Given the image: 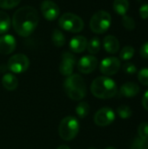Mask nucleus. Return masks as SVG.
<instances>
[{
  "label": "nucleus",
  "mask_w": 148,
  "mask_h": 149,
  "mask_svg": "<svg viewBox=\"0 0 148 149\" xmlns=\"http://www.w3.org/2000/svg\"><path fill=\"white\" fill-rule=\"evenodd\" d=\"M39 22L37 10L31 6H24L16 10L12 17L15 31L22 37H28L33 33Z\"/></svg>",
  "instance_id": "1"
},
{
  "label": "nucleus",
  "mask_w": 148,
  "mask_h": 149,
  "mask_svg": "<svg viewBox=\"0 0 148 149\" xmlns=\"http://www.w3.org/2000/svg\"><path fill=\"white\" fill-rule=\"evenodd\" d=\"M92 93L99 99H111L117 94L118 87L113 79L106 76L96 78L91 85Z\"/></svg>",
  "instance_id": "2"
},
{
  "label": "nucleus",
  "mask_w": 148,
  "mask_h": 149,
  "mask_svg": "<svg viewBox=\"0 0 148 149\" xmlns=\"http://www.w3.org/2000/svg\"><path fill=\"white\" fill-rule=\"evenodd\" d=\"M64 89L67 96L73 100H81L86 95V85L79 74H72L64 82Z\"/></svg>",
  "instance_id": "3"
},
{
  "label": "nucleus",
  "mask_w": 148,
  "mask_h": 149,
  "mask_svg": "<svg viewBox=\"0 0 148 149\" xmlns=\"http://www.w3.org/2000/svg\"><path fill=\"white\" fill-rule=\"evenodd\" d=\"M79 131V123L75 117L67 116L64 118L58 127V134L62 140H73Z\"/></svg>",
  "instance_id": "4"
},
{
  "label": "nucleus",
  "mask_w": 148,
  "mask_h": 149,
  "mask_svg": "<svg viewBox=\"0 0 148 149\" xmlns=\"http://www.w3.org/2000/svg\"><path fill=\"white\" fill-rule=\"evenodd\" d=\"M112 23L111 15L106 10H99L93 14L90 20L91 30L97 34H102L107 31Z\"/></svg>",
  "instance_id": "5"
},
{
  "label": "nucleus",
  "mask_w": 148,
  "mask_h": 149,
  "mask_svg": "<svg viewBox=\"0 0 148 149\" xmlns=\"http://www.w3.org/2000/svg\"><path fill=\"white\" fill-rule=\"evenodd\" d=\"M58 25L65 31L73 33L80 32L85 26L82 18L71 12H66L59 17Z\"/></svg>",
  "instance_id": "6"
},
{
  "label": "nucleus",
  "mask_w": 148,
  "mask_h": 149,
  "mask_svg": "<svg viewBox=\"0 0 148 149\" xmlns=\"http://www.w3.org/2000/svg\"><path fill=\"white\" fill-rule=\"evenodd\" d=\"M8 68L14 73L24 72L30 65V60L24 54H16L8 60Z\"/></svg>",
  "instance_id": "7"
},
{
  "label": "nucleus",
  "mask_w": 148,
  "mask_h": 149,
  "mask_svg": "<svg viewBox=\"0 0 148 149\" xmlns=\"http://www.w3.org/2000/svg\"><path fill=\"white\" fill-rule=\"evenodd\" d=\"M121 66L120 60L115 57H108L104 58L99 65L100 72L106 76H112L116 74Z\"/></svg>",
  "instance_id": "8"
},
{
  "label": "nucleus",
  "mask_w": 148,
  "mask_h": 149,
  "mask_svg": "<svg viewBox=\"0 0 148 149\" xmlns=\"http://www.w3.org/2000/svg\"><path fill=\"white\" fill-rule=\"evenodd\" d=\"M115 120V113L110 107L99 109L94 115V122L99 127H106L112 124Z\"/></svg>",
  "instance_id": "9"
},
{
  "label": "nucleus",
  "mask_w": 148,
  "mask_h": 149,
  "mask_svg": "<svg viewBox=\"0 0 148 149\" xmlns=\"http://www.w3.org/2000/svg\"><path fill=\"white\" fill-rule=\"evenodd\" d=\"M76 64V58L74 55L69 52H65L62 54L61 62L59 65V72L63 76H70L72 74L74 66Z\"/></svg>",
  "instance_id": "10"
},
{
  "label": "nucleus",
  "mask_w": 148,
  "mask_h": 149,
  "mask_svg": "<svg viewBox=\"0 0 148 149\" xmlns=\"http://www.w3.org/2000/svg\"><path fill=\"white\" fill-rule=\"evenodd\" d=\"M41 12L44 17L48 21L56 20L60 13V10L57 3L51 0H44L41 3Z\"/></svg>",
  "instance_id": "11"
},
{
  "label": "nucleus",
  "mask_w": 148,
  "mask_h": 149,
  "mask_svg": "<svg viewBox=\"0 0 148 149\" xmlns=\"http://www.w3.org/2000/svg\"><path fill=\"white\" fill-rule=\"evenodd\" d=\"M78 70L85 74L92 72L98 66V59L92 55L82 57L78 62Z\"/></svg>",
  "instance_id": "12"
},
{
  "label": "nucleus",
  "mask_w": 148,
  "mask_h": 149,
  "mask_svg": "<svg viewBox=\"0 0 148 149\" xmlns=\"http://www.w3.org/2000/svg\"><path fill=\"white\" fill-rule=\"evenodd\" d=\"M16 38L10 34H4L0 38V53L10 54L16 48Z\"/></svg>",
  "instance_id": "13"
},
{
  "label": "nucleus",
  "mask_w": 148,
  "mask_h": 149,
  "mask_svg": "<svg viewBox=\"0 0 148 149\" xmlns=\"http://www.w3.org/2000/svg\"><path fill=\"white\" fill-rule=\"evenodd\" d=\"M88 41L84 36H76L70 41V48L75 53H81L87 48Z\"/></svg>",
  "instance_id": "14"
},
{
  "label": "nucleus",
  "mask_w": 148,
  "mask_h": 149,
  "mask_svg": "<svg viewBox=\"0 0 148 149\" xmlns=\"http://www.w3.org/2000/svg\"><path fill=\"white\" fill-rule=\"evenodd\" d=\"M103 46L108 53L114 54L120 50V42L116 37L113 35H107L104 38Z\"/></svg>",
  "instance_id": "15"
},
{
  "label": "nucleus",
  "mask_w": 148,
  "mask_h": 149,
  "mask_svg": "<svg viewBox=\"0 0 148 149\" xmlns=\"http://www.w3.org/2000/svg\"><path fill=\"white\" fill-rule=\"evenodd\" d=\"M140 89V86L134 82H126L120 87V94L124 97L131 98L139 94Z\"/></svg>",
  "instance_id": "16"
},
{
  "label": "nucleus",
  "mask_w": 148,
  "mask_h": 149,
  "mask_svg": "<svg viewBox=\"0 0 148 149\" xmlns=\"http://www.w3.org/2000/svg\"><path fill=\"white\" fill-rule=\"evenodd\" d=\"M2 85L8 91L15 90L18 86L17 79L11 73H6L2 78Z\"/></svg>",
  "instance_id": "17"
},
{
  "label": "nucleus",
  "mask_w": 148,
  "mask_h": 149,
  "mask_svg": "<svg viewBox=\"0 0 148 149\" xmlns=\"http://www.w3.org/2000/svg\"><path fill=\"white\" fill-rule=\"evenodd\" d=\"M129 9L128 0H114L113 1V10L119 15L124 16Z\"/></svg>",
  "instance_id": "18"
},
{
  "label": "nucleus",
  "mask_w": 148,
  "mask_h": 149,
  "mask_svg": "<svg viewBox=\"0 0 148 149\" xmlns=\"http://www.w3.org/2000/svg\"><path fill=\"white\" fill-rule=\"evenodd\" d=\"M10 19L7 13L0 10V34H5L10 27Z\"/></svg>",
  "instance_id": "19"
},
{
  "label": "nucleus",
  "mask_w": 148,
  "mask_h": 149,
  "mask_svg": "<svg viewBox=\"0 0 148 149\" xmlns=\"http://www.w3.org/2000/svg\"><path fill=\"white\" fill-rule=\"evenodd\" d=\"M51 40L55 46L57 47H62L65 44V37L63 34V32L58 29L53 30L52 35H51Z\"/></svg>",
  "instance_id": "20"
},
{
  "label": "nucleus",
  "mask_w": 148,
  "mask_h": 149,
  "mask_svg": "<svg viewBox=\"0 0 148 149\" xmlns=\"http://www.w3.org/2000/svg\"><path fill=\"white\" fill-rule=\"evenodd\" d=\"M76 113L78 114V116L81 119L85 118L89 113H90V106L87 102L85 101H81L78 104V106L76 107Z\"/></svg>",
  "instance_id": "21"
},
{
  "label": "nucleus",
  "mask_w": 148,
  "mask_h": 149,
  "mask_svg": "<svg viewBox=\"0 0 148 149\" xmlns=\"http://www.w3.org/2000/svg\"><path fill=\"white\" fill-rule=\"evenodd\" d=\"M101 47V43L99 38H92L87 44V50L91 54H97Z\"/></svg>",
  "instance_id": "22"
},
{
  "label": "nucleus",
  "mask_w": 148,
  "mask_h": 149,
  "mask_svg": "<svg viewBox=\"0 0 148 149\" xmlns=\"http://www.w3.org/2000/svg\"><path fill=\"white\" fill-rule=\"evenodd\" d=\"M135 53V50L133 46H130V45H126L125 46L121 51H120V57L121 59L123 60H129L131 59L133 55Z\"/></svg>",
  "instance_id": "23"
},
{
  "label": "nucleus",
  "mask_w": 148,
  "mask_h": 149,
  "mask_svg": "<svg viewBox=\"0 0 148 149\" xmlns=\"http://www.w3.org/2000/svg\"><path fill=\"white\" fill-rule=\"evenodd\" d=\"M117 113L121 119H128L132 116L133 112H132V109L128 106L122 105L117 108Z\"/></svg>",
  "instance_id": "24"
},
{
  "label": "nucleus",
  "mask_w": 148,
  "mask_h": 149,
  "mask_svg": "<svg viewBox=\"0 0 148 149\" xmlns=\"http://www.w3.org/2000/svg\"><path fill=\"white\" fill-rule=\"evenodd\" d=\"M131 149H148V139L136 138L132 143Z\"/></svg>",
  "instance_id": "25"
},
{
  "label": "nucleus",
  "mask_w": 148,
  "mask_h": 149,
  "mask_svg": "<svg viewBox=\"0 0 148 149\" xmlns=\"http://www.w3.org/2000/svg\"><path fill=\"white\" fill-rule=\"evenodd\" d=\"M122 24L126 30H129V31H132L135 28V21L133 17L129 16H126V15L123 16Z\"/></svg>",
  "instance_id": "26"
},
{
  "label": "nucleus",
  "mask_w": 148,
  "mask_h": 149,
  "mask_svg": "<svg viewBox=\"0 0 148 149\" xmlns=\"http://www.w3.org/2000/svg\"><path fill=\"white\" fill-rule=\"evenodd\" d=\"M21 0H0V8L2 9H12L19 4Z\"/></svg>",
  "instance_id": "27"
},
{
  "label": "nucleus",
  "mask_w": 148,
  "mask_h": 149,
  "mask_svg": "<svg viewBox=\"0 0 148 149\" xmlns=\"http://www.w3.org/2000/svg\"><path fill=\"white\" fill-rule=\"evenodd\" d=\"M138 134L141 139H148V123L142 122L138 127Z\"/></svg>",
  "instance_id": "28"
},
{
  "label": "nucleus",
  "mask_w": 148,
  "mask_h": 149,
  "mask_svg": "<svg viewBox=\"0 0 148 149\" xmlns=\"http://www.w3.org/2000/svg\"><path fill=\"white\" fill-rule=\"evenodd\" d=\"M138 79L142 85L148 86V68H143L138 72Z\"/></svg>",
  "instance_id": "29"
},
{
  "label": "nucleus",
  "mask_w": 148,
  "mask_h": 149,
  "mask_svg": "<svg viewBox=\"0 0 148 149\" xmlns=\"http://www.w3.org/2000/svg\"><path fill=\"white\" fill-rule=\"evenodd\" d=\"M123 71L127 74H135L137 72V67L131 62H126L123 65Z\"/></svg>",
  "instance_id": "30"
},
{
  "label": "nucleus",
  "mask_w": 148,
  "mask_h": 149,
  "mask_svg": "<svg viewBox=\"0 0 148 149\" xmlns=\"http://www.w3.org/2000/svg\"><path fill=\"white\" fill-rule=\"evenodd\" d=\"M140 16L142 19L148 18V3H144L140 8Z\"/></svg>",
  "instance_id": "31"
},
{
  "label": "nucleus",
  "mask_w": 148,
  "mask_h": 149,
  "mask_svg": "<svg viewBox=\"0 0 148 149\" xmlns=\"http://www.w3.org/2000/svg\"><path fill=\"white\" fill-rule=\"evenodd\" d=\"M140 54L142 58L148 59V42L142 45L140 50Z\"/></svg>",
  "instance_id": "32"
},
{
  "label": "nucleus",
  "mask_w": 148,
  "mask_h": 149,
  "mask_svg": "<svg viewBox=\"0 0 148 149\" xmlns=\"http://www.w3.org/2000/svg\"><path fill=\"white\" fill-rule=\"evenodd\" d=\"M142 107H144V109L148 111V91L145 93L142 97Z\"/></svg>",
  "instance_id": "33"
},
{
  "label": "nucleus",
  "mask_w": 148,
  "mask_h": 149,
  "mask_svg": "<svg viewBox=\"0 0 148 149\" xmlns=\"http://www.w3.org/2000/svg\"><path fill=\"white\" fill-rule=\"evenodd\" d=\"M57 149H70V148L68 146H66V145H62V146L58 147Z\"/></svg>",
  "instance_id": "34"
},
{
  "label": "nucleus",
  "mask_w": 148,
  "mask_h": 149,
  "mask_svg": "<svg viewBox=\"0 0 148 149\" xmlns=\"http://www.w3.org/2000/svg\"><path fill=\"white\" fill-rule=\"evenodd\" d=\"M106 149H116L115 148H113V147H109V148H106Z\"/></svg>",
  "instance_id": "35"
},
{
  "label": "nucleus",
  "mask_w": 148,
  "mask_h": 149,
  "mask_svg": "<svg viewBox=\"0 0 148 149\" xmlns=\"http://www.w3.org/2000/svg\"><path fill=\"white\" fill-rule=\"evenodd\" d=\"M88 149H96V148H88Z\"/></svg>",
  "instance_id": "36"
}]
</instances>
